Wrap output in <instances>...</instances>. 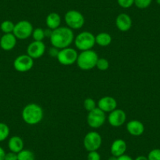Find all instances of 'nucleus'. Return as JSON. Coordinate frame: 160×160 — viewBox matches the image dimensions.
I'll list each match as a JSON object with an SVG mask.
<instances>
[{
    "mask_svg": "<svg viewBox=\"0 0 160 160\" xmlns=\"http://www.w3.org/2000/svg\"><path fill=\"white\" fill-rule=\"evenodd\" d=\"M52 33H53V30H51V29L48 28H46V29H44V34H45V38H50V37H51Z\"/></svg>",
    "mask_w": 160,
    "mask_h": 160,
    "instance_id": "obj_33",
    "label": "nucleus"
},
{
    "mask_svg": "<svg viewBox=\"0 0 160 160\" xmlns=\"http://www.w3.org/2000/svg\"><path fill=\"white\" fill-rule=\"evenodd\" d=\"M4 160H18V154L13 152L6 153Z\"/></svg>",
    "mask_w": 160,
    "mask_h": 160,
    "instance_id": "obj_31",
    "label": "nucleus"
},
{
    "mask_svg": "<svg viewBox=\"0 0 160 160\" xmlns=\"http://www.w3.org/2000/svg\"><path fill=\"white\" fill-rule=\"evenodd\" d=\"M15 24L11 21H4L1 23L0 25V29L2 30V32L4 34H8V33H13V29H14Z\"/></svg>",
    "mask_w": 160,
    "mask_h": 160,
    "instance_id": "obj_22",
    "label": "nucleus"
},
{
    "mask_svg": "<svg viewBox=\"0 0 160 160\" xmlns=\"http://www.w3.org/2000/svg\"><path fill=\"white\" fill-rule=\"evenodd\" d=\"M87 123L91 128L98 129L102 127L106 121L105 112L97 107L93 110L89 112L87 115Z\"/></svg>",
    "mask_w": 160,
    "mask_h": 160,
    "instance_id": "obj_6",
    "label": "nucleus"
},
{
    "mask_svg": "<svg viewBox=\"0 0 160 160\" xmlns=\"http://www.w3.org/2000/svg\"><path fill=\"white\" fill-rule=\"evenodd\" d=\"M32 38L34 41H42L45 38V34H44V29L41 28H35L32 32Z\"/></svg>",
    "mask_w": 160,
    "mask_h": 160,
    "instance_id": "obj_24",
    "label": "nucleus"
},
{
    "mask_svg": "<svg viewBox=\"0 0 160 160\" xmlns=\"http://www.w3.org/2000/svg\"><path fill=\"white\" fill-rule=\"evenodd\" d=\"M46 52V45L42 41H33L27 47V54L33 59L42 57Z\"/></svg>",
    "mask_w": 160,
    "mask_h": 160,
    "instance_id": "obj_12",
    "label": "nucleus"
},
{
    "mask_svg": "<svg viewBox=\"0 0 160 160\" xmlns=\"http://www.w3.org/2000/svg\"><path fill=\"white\" fill-rule=\"evenodd\" d=\"M134 160H148V157L143 156V155H139Z\"/></svg>",
    "mask_w": 160,
    "mask_h": 160,
    "instance_id": "obj_36",
    "label": "nucleus"
},
{
    "mask_svg": "<svg viewBox=\"0 0 160 160\" xmlns=\"http://www.w3.org/2000/svg\"><path fill=\"white\" fill-rule=\"evenodd\" d=\"M46 24L48 28L55 30L61 27V18L58 13H50L46 18Z\"/></svg>",
    "mask_w": 160,
    "mask_h": 160,
    "instance_id": "obj_19",
    "label": "nucleus"
},
{
    "mask_svg": "<svg viewBox=\"0 0 160 160\" xmlns=\"http://www.w3.org/2000/svg\"><path fill=\"white\" fill-rule=\"evenodd\" d=\"M127 130L130 135L139 137L144 131V126L139 120H131L127 124Z\"/></svg>",
    "mask_w": 160,
    "mask_h": 160,
    "instance_id": "obj_16",
    "label": "nucleus"
},
{
    "mask_svg": "<svg viewBox=\"0 0 160 160\" xmlns=\"http://www.w3.org/2000/svg\"><path fill=\"white\" fill-rule=\"evenodd\" d=\"M87 160H101V155L98 152V151L89 152L87 155Z\"/></svg>",
    "mask_w": 160,
    "mask_h": 160,
    "instance_id": "obj_30",
    "label": "nucleus"
},
{
    "mask_svg": "<svg viewBox=\"0 0 160 160\" xmlns=\"http://www.w3.org/2000/svg\"><path fill=\"white\" fill-rule=\"evenodd\" d=\"M98 55L94 50H89L82 51L78 55L76 64L80 69L84 71L91 70L96 67Z\"/></svg>",
    "mask_w": 160,
    "mask_h": 160,
    "instance_id": "obj_3",
    "label": "nucleus"
},
{
    "mask_svg": "<svg viewBox=\"0 0 160 160\" xmlns=\"http://www.w3.org/2000/svg\"><path fill=\"white\" fill-rule=\"evenodd\" d=\"M75 47L81 51L92 50L96 44L95 35L90 32H82L75 37Z\"/></svg>",
    "mask_w": 160,
    "mask_h": 160,
    "instance_id": "obj_4",
    "label": "nucleus"
},
{
    "mask_svg": "<svg viewBox=\"0 0 160 160\" xmlns=\"http://www.w3.org/2000/svg\"><path fill=\"white\" fill-rule=\"evenodd\" d=\"M78 55V53H77L75 49L67 47V48L60 50L57 59H58V62L62 65L68 66L76 63Z\"/></svg>",
    "mask_w": 160,
    "mask_h": 160,
    "instance_id": "obj_9",
    "label": "nucleus"
},
{
    "mask_svg": "<svg viewBox=\"0 0 160 160\" xmlns=\"http://www.w3.org/2000/svg\"><path fill=\"white\" fill-rule=\"evenodd\" d=\"M73 30L68 27H59L58 28L53 30L51 37L50 38L52 47L61 50L67 48L74 42Z\"/></svg>",
    "mask_w": 160,
    "mask_h": 160,
    "instance_id": "obj_1",
    "label": "nucleus"
},
{
    "mask_svg": "<svg viewBox=\"0 0 160 160\" xmlns=\"http://www.w3.org/2000/svg\"><path fill=\"white\" fill-rule=\"evenodd\" d=\"M59 51H60L59 49L56 48V47H50V50H49V54H50V57H52V58H57L58 53H59Z\"/></svg>",
    "mask_w": 160,
    "mask_h": 160,
    "instance_id": "obj_32",
    "label": "nucleus"
},
{
    "mask_svg": "<svg viewBox=\"0 0 160 160\" xmlns=\"http://www.w3.org/2000/svg\"><path fill=\"white\" fill-rule=\"evenodd\" d=\"M119 7L124 9H128L134 4V0H117Z\"/></svg>",
    "mask_w": 160,
    "mask_h": 160,
    "instance_id": "obj_29",
    "label": "nucleus"
},
{
    "mask_svg": "<svg viewBox=\"0 0 160 160\" xmlns=\"http://www.w3.org/2000/svg\"><path fill=\"white\" fill-rule=\"evenodd\" d=\"M117 101L114 98L110 96L103 97L99 100L98 103V108H99L101 110L107 113H110L111 112L116 109Z\"/></svg>",
    "mask_w": 160,
    "mask_h": 160,
    "instance_id": "obj_13",
    "label": "nucleus"
},
{
    "mask_svg": "<svg viewBox=\"0 0 160 160\" xmlns=\"http://www.w3.org/2000/svg\"><path fill=\"white\" fill-rule=\"evenodd\" d=\"M156 2H157V3L158 4V5H160V0H156Z\"/></svg>",
    "mask_w": 160,
    "mask_h": 160,
    "instance_id": "obj_38",
    "label": "nucleus"
},
{
    "mask_svg": "<svg viewBox=\"0 0 160 160\" xmlns=\"http://www.w3.org/2000/svg\"><path fill=\"white\" fill-rule=\"evenodd\" d=\"M127 148V143L124 140L116 139L113 141L111 146V153L114 156L119 157L125 154Z\"/></svg>",
    "mask_w": 160,
    "mask_h": 160,
    "instance_id": "obj_17",
    "label": "nucleus"
},
{
    "mask_svg": "<svg viewBox=\"0 0 160 160\" xmlns=\"http://www.w3.org/2000/svg\"><path fill=\"white\" fill-rule=\"evenodd\" d=\"M24 141L21 137L13 136L9 139L8 148L10 152H15L17 154L19 153L24 149Z\"/></svg>",
    "mask_w": 160,
    "mask_h": 160,
    "instance_id": "obj_18",
    "label": "nucleus"
},
{
    "mask_svg": "<svg viewBox=\"0 0 160 160\" xmlns=\"http://www.w3.org/2000/svg\"><path fill=\"white\" fill-rule=\"evenodd\" d=\"M108 160H118V157L114 156V155H111L110 157L108 158Z\"/></svg>",
    "mask_w": 160,
    "mask_h": 160,
    "instance_id": "obj_37",
    "label": "nucleus"
},
{
    "mask_svg": "<svg viewBox=\"0 0 160 160\" xmlns=\"http://www.w3.org/2000/svg\"><path fill=\"white\" fill-rule=\"evenodd\" d=\"M5 151H4V149L0 146V160H4V158H5Z\"/></svg>",
    "mask_w": 160,
    "mask_h": 160,
    "instance_id": "obj_35",
    "label": "nucleus"
},
{
    "mask_svg": "<svg viewBox=\"0 0 160 160\" xmlns=\"http://www.w3.org/2000/svg\"><path fill=\"white\" fill-rule=\"evenodd\" d=\"M34 28L32 23L28 21H21L14 26L13 34L18 39H27L32 35Z\"/></svg>",
    "mask_w": 160,
    "mask_h": 160,
    "instance_id": "obj_7",
    "label": "nucleus"
},
{
    "mask_svg": "<svg viewBox=\"0 0 160 160\" xmlns=\"http://www.w3.org/2000/svg\"><path fill=\"white\" fill-rule=\"evenodd\" d=\"M102 144V138L101 134L96 131L89 132L83 139V146L88 152L98 151Z\"/></svg>",
    "mask_w": 160,
    "mask_h": 160,
    "instance_id": "obj_8",
    "label": "nucleus"
},
{
    "mask_svg": "<svg viewBox=\"0 0 160 160\" xmlns=\"http://www.w3.org/2000/svg\"><path fill=\"white\" fill-rule=\"evenodd\" d=\"M34 59L28 54H21L13 61V68L19 72H27L33 68Z\"/></svg>",
    "mask_w": 160,
    "mask_h": 160,
    "instance_id": "obj_10",
    "label": "nucleus"
},
{
    "mask_svg": "<svg viewBox=\"0 0 160 160\" xmlns=\"http://www.w3.org/2000/svg\"><path fill=\"white\" fill-rule=\"evenodd\" d=\"M115 25L121 32H128L132 27V19L127 13H120L115 19Z\"/></svg>",
    "mask_w": 160,
    "mask_h": 160,
    "instance_id": "obj_14",
    "label": "nucleus"
},
{
    "mask_svg": "<svg viewBox=\"0 0 160 160\" xmlns=\"http://www.w3.org/2000/svg\"><path fill=\"white\" fill-rule=\"evenodd\" d=\"M96 67L100 71H106L109 68V62L105 58H99L97 62Z\"/></svg>",
    "mask_w": 160,
    "mask_h": 160,
    "instance_id": "obj_26",
    "label": "nucleus"
},
{
    "mask_svg": "<svg viewBox=\"0 0 160 160\" xmlns=\"http://www.w3.org/2000/svg\"><path fill=\"white\" fill-rule=\"evenodd\" d=\"M64 21L69 28L78 30L82 28L85 24L84 16L78 10H69L64 15Z\"/></svg>",
    "mask_w": 160,
    "mask_h": 160,
    "instance_id": "obj_5",
    "label": "nucleus"
},
{
    "mask_svg": "<svg viewBox=\"0 0 160 160\" xmlns=\"http://www.w3.org/2000/svg\"><path fill=\"white\" fill-rule=\"evenodd\" d=\"M17 39L13 33L4 34L0 38V47L5 51H10L16 47Z\"/></svg>",
    "mask_w": 160,
    "mask_h": 160,
    "instance_id": "obj_15",
    "label": "nucleus"
},
{
    "mask_svg": "<svg viewBox=\"0 0 160 160\" xmlns=\"http://www.w3.org/2000/svg\"><path fill=\"white\" fill-rule=\"evenodd\" d=\"M127 120V114L122 109H115L109 113L108 117V123L113 127H122Z\"/></svg>",
    "mask_w": 160,
    "mask_h": 160,
    "instance_id": "obj_11",
    "label": "nucleus"
},
{
    "mask_svg": "<svg viewBox=\"0 0 160 160\" xmlns=\"http://www.w3.org/2000/svg\"><path fill=\"white\" fill-rule=\"evenodd\" d=\"M95 41L96 44L100 47H108L112 43V38L110 34L107 32H101L95 36Z\"/></svg>",
    "mask_w": 160,
    "mask_h": 160,
    "instance_id": "obj_20",
    "label": "nucleus"
},
{
    "mask_svg": "<svg viewBox=\"0 0 160 160\" xmlns=\"http://www.w3.org/2000/svg\"><path fill=\"white\" fill-rule=\"evenodd\" d=\"M118 160H133V159L130 156V155L124 154V155L118 157Z\"/></svg>",
    "mask_w": 160,
    "mask_h": 160,
    "instance_id": "obj_34",
    "label": "nucleus"
},
{
    "mask_svg": "<svg viewBox=\"0 0 160 160\" xmlns=\"http://www.w3.org/2000/svg\"><path fill=\"white\" fill-rule=\"evenodd\" d=\"M35 154L28 149H23L18 153V160H35Z\"/></svg>",
    "mask_w": 160,
    "mask_h": 160,
    "instance_id": "obj_21",
    "label": "nucleus"
},
{
    "mask_svg": "<svg viewBox=\"0 0 160 160\" xmlns=\"http://www.w3.org/2000/svg\"><path fill=\"white\" fill-rule=\"evenodd\" d=\"M148 160H160V149L155 148L151 151L148 155Z\"/></svg>",
    "mask_w": 160,
    "mask_h": 160,
    "instance_id": "obj_28",
    "label": "nucleus"
},
{
    "mask_svg": "<svg viewBox=\"0 0 160 160\" xmlns=\"http://www.w3.org/2000/svg\"><path fill=\"white\" fill-rule=\"evenodd\" d=\"M21 115L25 123L34 126L42 121L44 113L41 106L35 103H31L23 108Z\"/></svg>",
    "mask_w": 160,
    "mask_h": 160,
    "instance_id": "obj_2",
    "label": "nucleus"
},
{
    "mask_svg": "<svg viewBox=\"0 0 160 160\" xmlns=\"http://www.w3.org/2000/svg\"><path fill=\"white\" fill-rule=\"evenodd\" d=\"M10 135V127L4 122H0V142L7 139Z\"/></svg>",
    "mask_w": 160,
    "mask_h": 160,
    "instance_id": "obj_23",
    "label": "nucleus"
},
{
    "mask_svg": "<svg viewBox=\"0 0 160 160\" xmlns=\"http://www.w3.org/2000/svg\"><path fill=\"white\" fill-rule=\"evenodd\" d=\"M83 107H84V108L87 111V112H90V111H92V110H93V109L96 108L97 104H96V102H95L94 100L92 99V98H87V99L84 100Z\"/></svg>",
    "mask_w": 160,
    "mask_h": 160,
    "instance_id": "obj_25",
    "label": "nucleus"
},
{
    "mask_svg": "<svg viewBox=\"0 0 160 160\" xmlns=\"http://www.w3.org/2000/svg\"><path fill=\"white\" fill-rule=\"evenodd\" d=\"M152 0H134V5L139 9H146L151 5Z\"/></svg>",
    "mask_w": 160,
    "mask_h": 160,
    "instance_id": "obj_27",
    "label": "nucleus"
}]
</instances>
